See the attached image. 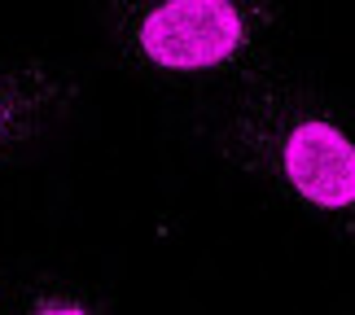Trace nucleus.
Returning a JSON list of instances; mask_svg holds the SVG:
<instances>
[{
  "label": "nucleus",
  "instance_id": "7ed1b4c3",
  "mask_svg": "<svg viewBox=\"0 0 355 315\" xmlns=\"http://www.w3.org/2000/svg\"><path fill=\"white\" fill-rule=\"evenodd\" d=\"M84 97V75L40 53H0V167L22 158Z\"/></svg>",
  "mask_w": 355,
  "mask_h": 315
},
{
  "label": "nucleus",
  "instance_id": "20e7f679",
  "mask_svg": "<svg viewBox=\"0 0 355 315\" xmlns=\"http://www.w3.org/2000/svg\"><path fill=\"white\" fill-rule=\"evenodd\" d=\"M22 315H101V307L92 303L88 294L79 289H66V285H49V289H40L26 298Z\"/></svg>",
  "mask_w": 355,
  "mask_h": 315
},
{
  "label": "nucleus",
  "instance_id": "f03ea898",
  "mask_svg": "<svg viewBox=\"0 0 355 315\" xmlns=\"http://www.w3.org/2000/svg\"><path fill=\"white\" fill-rule=\"evenodd\" d=\"M119 57L149 79L250 75L281 31V9L259 0H162L114 9Z\"/></svg>",
  "mask_w": 355,
  "mask_h": 315
},
{
  "label": "nucleus",
  "instance_id": "f257e3e1",
  "mask_svg": "<svg viewBox=\"0 0 355 315\" xmlns=\"http://www.w3.org/2000/svg\"><path fill=\"white\" fill-rule=\"evenodd\" d=\"M220 154L311 224L355 237V114L303 79H254L220 118Z\"/></svg>",
  "mask_w": 355,
  "mask_h": 315
}]
</instances>
